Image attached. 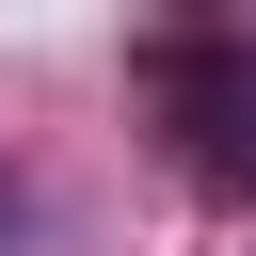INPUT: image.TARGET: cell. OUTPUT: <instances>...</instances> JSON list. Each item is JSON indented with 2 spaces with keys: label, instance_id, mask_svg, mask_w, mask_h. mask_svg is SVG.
Segmentation results:
<instances>
[{
  "label": "cell",
  "instance_id": "obj_1",
  "mask_svg": "<svg viewBox=\"0 0 256 256\" xmlns=\"http://www.w3.org/2000/svg\"><path fill=\"white\" fill-rule=\"evenodd\" d=\"M128 80H144V112L176 128V176H192V192H256V32L176 16V32L128 48Z\"/></svg>",
  "mask_w": 256,
  "mask_h": 256
},
{
  "label": "cell",
  "instance_id": "obj_2",
  "mask_svg": "<svg viewBox=\"0 0 256 256\" xmlns=\"http://www.w3.org/2000/svg\"><path fill=\"white\" fill-rule=\"evenodd\" d=\"M0 224H16V176H0Z\"/></svg>",
  "mask_w": 256,
  "mask_h": 256
}]
</instances>
